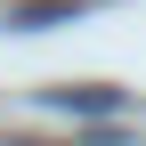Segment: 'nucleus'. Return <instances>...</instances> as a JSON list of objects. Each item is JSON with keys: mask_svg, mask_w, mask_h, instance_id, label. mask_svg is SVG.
I'll return each mask as SVG.
<instances>
[{"mask_svg": "<svg viewBox=\"0 0 146 146\" xmlns=\"http://www.w3.org/2000/svg\"><path fill=\"white\" fill-rule=\"evenodd\" d=\"M49 106H65V114H122V89L81 81V89H49Z\"/></svg>", "mask_w": 146, "mask_h": 146, "instance_id": "f257e3e1", "label": "nucleus"}, {"mask_svg": "<svg viewBox=\"0 0 146 146\" xmlns=\"http://www.w3.org/2000/svg\"><path fill=\"white\" fill-rule=\"evenodd\" d=\"M65 16H73L65 0H16V8H8V25H16V33H49V25H65Z\"/></svg>", "mask_w": 146, "mask_h": 146, "instance_id": "f03ea898", "label": "nucleus"}]
</instances>
